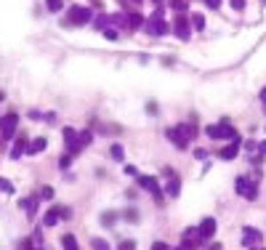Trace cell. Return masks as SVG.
Listing matches in <instances>:
<instances>
[{
  "label": "cell",
  "mask_w": 266,
  "mask_h": 250,
  "mask_svg": "<svg viewBox=\"0 0 266 250\" xmlns=\"http://www.w3.org/2000/svg\"><path fill=\"white\" fill-rule=\"evenodd\" d=\"M258 179H261V170H256L250 179H248V176H240V179L234 181L237 195H242L245 200H256L258 197Z\"/></svg>",
  "instance_id": "6da1fadb"
},
{
  "label": "cell",
  "mask_w": 266,
  "mask_h": 250,
  "mask_svg": "<svg viewBox=\"0 0 266 250\" xmlns=\"http://www.w3.org/2000/svg\"><path fill=\"white\" fill-rule=\"evenodd\" d=\"M195 136H197L195 125H176V128H168V139L176 144V149H186Z\"/></svg>",
  "instance_id": "7a4b0ae2"
},
{
  "label": "cell",
  "mask_w": 266,
  "mask_h": 250,
  "mask_svg": "<svg viewBox=\"0 0 266 250\" xmlns=\"http://www.w3.org/2000/svg\"><path fill=\"white\" fill-rule=\"evenodd\" d=\"M16 125H19V115L16 112H8L5 117H0V146L16 133Z\"/></svg>",
  "instance_id": "3957f363"
},
{
  "label": "cell",
  "mask_w": 266,
  "mask_h": 250,
  "mask_svg": "<svg viewBox=\"0 0 266 250\" xmlns=\"http://www.w3.org/2000/svg\"><path fill=\"white\" fill-rule=\"evenodd\" d=\"M88 21H93V14H90V8H83V5H72L70 14H67V24H88Z\"/></svg>",
  "instance_id": "277c9868"
},
{
  "label": "cell",
  "mask_w": 266,
  "mask_h": 250,
  "mask_svg": "<svg viewBox=\"0 0 266 250\" xmlns=\"http://www.w3.org/2000/svg\"><path fill=\"white\" fill-rule=\"evenodd\" d=\"M144 30L149 32V35H165V32H168V24H165V19H162V8H157V14L152 16V19H146Z\"/></svg>",
  "instance_id": "5b68a950"
},
{
  "label": "cell",
  "mask_w": 266,
  "mask_h": 250,
  "mask_svg": "<svg viewBox=\"0 0 266 250\" xmlns=\"http://www.w3.org/2000/svg\"><path fill=\"white\" fill-rule=\"evenodd\" d=\"M208 136H211V139H231V141H237V139H240V136H237V130L231 128L229 123L211 125V128H208Z\"/></svg>",
  "instance_id": "8992f818"
},
{
  "label": "cell",
  "mask_w": 266,
  "mask_h": 250,
  "mask_svg": "<svg viewBox=\"0 0 266 250\" xmlns=\"http://www.w3.org/2000/svg\"><path fill=\"white\" fill-rule=\"evenodd\" d=\"M173 32H176V37H181V40H189V35H192V21L186 19L184 14H176V21H173Z\"/></svg>",
  "instance_id": "52a82bcc"
},
{
  "label": "cell",
  "mask_w": 266,
  "mask_h": 250,
  "mask_svg": "<svg viewBox=\"0 0 266 250\" xmlns=\"http://www.w3.org/2000/svg\"><path fill=\"white\" fill-rule=\"evenodd\" d=\"M136 181H139V186H141V189L152 192L157 202L162 200V195H160V184H157V179H152V176H136Z\"/></svg>",
  "instance_id": "ba28073f"
},
{
  "label": "cell",
  "mask_w": 266,
  "mask_h": 250,
  "mask_svg": "<svg viewBox=\"0 0 266 250\" xmlns=\"http://www.w3.org/2000/svg\"><path fill=\"white\" fill-rule=\"evenodd\" d=\"M200 242H202V237H200V232H197V229H186L184 237H181V248H184V250H197Z\"/></svg>",
  "instance_id": "9c48e42d"
},
{
  "label": "cell",
  "mask_w": 266,
  "mask_h": 250,
  "mask_svg": "<svg viewBox=\"0 0 266 250\" xmlns=\"http://www.w3.org/2000/svg\"><path fill=\"white\" fill-rule=\"evenodd\" d=\"M200 237L202 240H211L213 234H216V218H202V224H200Z\"/></svg>",
  "instance_id": "30bf717a"
},
{
  "label": "cell",
  "mask_w": 266,
  "mask_h": 250,
  "mask_svg": "<svg viewBox=\"0 0 266 250\" xmlns=\"http://www.w3.org/2000/svg\"><path fill=\"white\" fill-rule=\"evenodd\" d=\"M237 155H240V139H237V141H231L229 146H224V149L218 152V157H221V160H234Z\"/></svg>",
  "instance_id": "8fae6325"
},
{
  "label": "cell",
  "mask_w": 266,
  "mask_h": 250,
  "mask_svg": "<svg viewBox=\"0 0 266 250\" xmlns=\"http://www.w3.org/2000/svg\"><path fill=\"white\" fill-rule=\"evenodd\" d=\"M242 234H245V237H242V242H245L248 248H253L256 242H261V232L253 229V226H245V232H242Z\"/></svg>",
  "instance_id": "7c38bea8"
},
{
  "label": "cell",
  "mask_w": 266,
  "mask_h": 250,
  "mask_svg": "<svg viewBox=\"0 0 266 250\" xmlns=\"http://www.w3.org/2000/svg\"><path fill=\"white\" fill-rule=\"evenodd\" d=\"M27 149H30V141H27V136H19V139H16V146L11 149V157H14V160H19V157L24 155Z\"/></svg>",
  "instance_id": "4fadbf2b"
},
{
  "label": "cell",
  "mask_w": 266,
  "mask_h": 250,
  "mask_svg": "<svg viewBox=\"0 0 266 250\" xmlns=\"http://www.w3.org/2000/svg\"><path fill=\"white\" fill-rule=\"evenodd\" d=\"M144 16H141V14H131V16H128V30H141V27H144Z\"/></svg>",
  "instance_id": "5bb4252c"
},
{
  "label": "cell",
  "mask_w": 266,
  "mask_h": 250,
  "mask_svg": "<svg viewBox=\"0 0 266 250\" xmlns=\"http://www.w3.org/2000/svg\"><path fill=\"white\" fill-rule=\"evenodd\" d=\"M45 144H48L45 139H35V141L30 144V149H27V152H30V155H40V152L45 149Z\"/></svg>",
  "instance_id": "9a60e30c"
},
{
  "label": "cell",
  "mask_w": 266,
  "mask_h": 250,
  "mask_svg": "<svg viewBox=\"0 0 266 250\" xmlns=\"http://www.w3.org/2000/svg\"><path fill=\"white\" fill-rule=\"evenodd\" d=\"M178 189H181V181H178V179H173V176H171V181H168L165 192H168L171 197H178Z\"/></svg>",
  "instance_id": "2e32d148"
},
{
  "label": "cell",
  "mask_w": 266,
  "mask_h": 250,
  "mask_svg": "<svg viewBox=\"0 0 266 250\" xmlns=\"http://www.w3.org/2000/svg\"><path fill=\"white\" fill-rule=\"evenodd\" d=\"M56 221H59V208H53V210H48V213H45V218H43V226H53Z\"/></svg>",
  "instance_id": "e0dca14e"
},
{
  "label": "cell",
  "mask_w": 266,
  "mask_h": 250,
  "mask_svg": "<svg viewBox=\"0 0 266 250\" xmlns=\"http://www.w3.org/2000/svg\"><path fill=\"white\" fill-rule=\"evenodd\" d=\"M61 245H64V250H77V240L72 234H64L61 237Z\"/></svg>",
  "instance_id": "ac0fdd59"
},
{
  "label": "cell",
  "mask_w": 266,
  "mask_h": 250,
  "mask_svg": "<svg viewBox=\"0 0 266 250\" xmlns=\"http://www.w3.org/2000/svg\"><path fill=\"white\" fill-rule=\"evenodd\" d=\"M21 208L27 210V213H35V208H37V197H30V200H21Z\"/></svg>",
  "instance_id": "d6986e66"
},
{
  "label": "cell",
  "mask_w": 266,
  "mask_h": 250,
  "mask_svg": "<svg viewBox=\"0 0 266 250\" xmlns=\"http://www.w3.org/2000/svg\"><path fill=\"white\" fill-rule=\"evenodd\" d=\"M189 21H192V27H195V30H205V16H202V14H195Z\"/></svg>",
  "instance_id": "ffe728a7"
},
{
  "label": "cell",
  "mask_w": 266,
  "mask_h": 250,
  "mask_svg": "<svg viewBox=\"0 0 266 250\" xmlns=\"http://www.w3.org/2000/svg\"><path fill=\"white\" fill-rule=\"evenodd\" d=\"M186 5H189L186 0H171V8L176 11V14H184V11H186Z\"/></svg>",
  "instance_id": "44dd1931"
},
{
  "label": "cell",
  "mask_w": 266,
  "mask_h": 250,
  "mask_svg": "<svg viewBox=\"0 0 266 250\" xmlns=\"http://www.w3.org/2000/svg\"><path fill=\"white\" fill-rule=\"evenodd\" d=\"M109 155H112V160H123V155H125V152H123V146H120V144H112Z\"/></svg>",
  "instance_id": "7402d4cb"
},
{
  "label": "cell",
  "mask_w": 266,
  "mask_h": 250,
  "mask_svg": "<svg viewBox=\"0 0 266 250\" xmlns=\"http://www.w3.org/2000/svg\"><path fill=\"white\" fill-rule=\"evenodd\" d=\"M90 248H93V250H112L104 240H99V237H96V240H90Z\"/></svg>",
  "instance_id": "603a6c76"
},
{
  "label": "cell",
  "mask_w": 266,
  "mask_h": 250,
  "mask_svg": "<svg viewBox=\"0 0 266 250\" xmlns=\"http://www.w3.org/2000/svg\"><path fill=\"white\" fill-rule=\"evenodd\" d=\"M0 192H5V195H14V184L5 179H0Z\"/></svg>",
  "instance_id": "cb8c5ba5"
},
{
  "label": "cell",
  "mask_w": 266,
  "mask_h": 250,
  "mask_svg": "<svg viewBox=\"0 0 266 250\" xmlns=\"http://www.w3.org/2000/svg\"><path fill=\"white\" fill-rule=\"evenodd\" d=\"M106 24H109V16H99L93 21V27H99V30H106Z\"/></svg>",
  "instance_id": "d4e9b609"
},
{
  "label": "cell",
  "mask_w": 266,
  "mask_h": 250,
  "mask_svg": "<svg viewBox=\"0 0 266 250\" xmlns=\"http://www.w3.org/2000/svg\"><path fill=\"white\" fill-rule=\"evenodd\" d=\"M115 221H117V215L115 213H104V215H101V224H104V226H109V224H115Z\"/></svg>",
  "instance_id": "484cf974"
},
{
  "label": "cell",
  "mask_w": 266,
  "mask_h": 250,
  "mask_svg": "<svg viewBox=\"0 0 266 250\" xmlns=\"http://www.w3.org/2000/svg\"><path fill=\"white\" fill-rule=\"evenodd\" d=\"M51 197H53V189H51V186H43V189H40V200H51Z\"/></svg>",
  "instance_id": "4316f807"
},
{
  "label": "cell",
  "mask_w": 266,
  "mask_h": 250,
  "mask_svg": "<svg viewBox=\"0 0 266 250\" xmlns=\"http://www.w3.org/2000/svg\"><path fill=\"white\" fill-rule=\"evenodd\" d=\"M104 35H106V40H117V30H115V27H106Z\"/></svg>",
  "instance_id": "83f0119b"
},
{
  "label": "cell",
  "mask_w": 266,
  "mask_h": 250,
  "mask_svg": "<svg viewBox=\"0 0 266 250\" xmlns=\"http://www.w3.org/2000/svg\"><path fill=\"white\" fill-rule=\"evenodd\" d=\"M45 5H48V11H59L61 8V0H45Z\"/></svg>",
  "instance_id": "f1b7e54d"
},
{
  "label": "cell",
  "mask_w": 266,
  "mask_h": 250,
  "mask_svg": "<svg viewBox=\"0 0 266 250\" xmlns=\"http://www.w3.org/2000/svg\"><path fill=\"white\" fill-rule=\"evenodd\" d=\"M120 250H136V242H131V240H123V242H120Z\"/></svg>",
  "instance_id": "f546056e"
},
{
  "label": "cell",
  "mask_w": 266,
  "mask_h": 250,
  "mask_svg": "<svg viewBox=\"0 0 266 250\" xmlns=\"http://www.w3.org/2000/svg\"><path fill=\"white\" fill-rule=\"evenodd\" d=\"M59 218H72V210H67V208H59Z\"/></svg>",
  "instance_id": "4dcf8cb0"
},
{
  "label": "cell",
  "mask_w": 266,
  "mask_h": 250,
  "mask_svg": "<svg viewBox=\"0 0 266 250\" xmlns=\"http://www.w3.org/2000/svg\"><path fill=\"white\" fill-rule=\"evenodd\" d=\"M231 8H234V11H242V8H245V0H231Z\"/></svg>",
  "instance_id": "1f68e13d"
},
{
  "label": "cell",
  "mask_w": 266,
  "mask_h": 250,
  "mask_svg": "<svg viewBox=\"0 0 266 250\" xmlns=\"http://www.w3.org/2000/svg\"><path fill=\"white\" fill-rule=\"evenodd\" d=\"M195 157H197V160H205L208 152H205V149H195Z\"/></svg>",
  "instance_id": "d6a6232c"
},
{
  "label": "cell",
  "mask_w": 266,
  "mask_h": 250,
  "mask_svg": "<svg viewBox=\"0 0 266 250\" xmlns=\"http://www.w3.org/2000/svg\"><path fill=\"white\" fill-rule=\"evenodd\" d=\"M152 250H171V248H168L165 242H155V245H152Z\"/></svg>",
  "instance_id": "836d02e7"
},
{
  "label": "cell",
  "mask_w": 266,
  "mask_h": 250,
  "mask_svg": "<svg viewBox=\"0 0 266 250\" xmlns=\"http://www.w3.org/2000/svg\"><path fill=\"white\" fill-rule=\"evenodd\" d=\"M70 162H72V155H64V157H61V168H67Z\"/></svg>",
  "instance_id": "e575fe53"
},
{
  "label": "cell",
  "mask_w": 266,
  "mask_h": 250,
  "mask_svg": "<svg viewBox=\"0 0 266 250\" xmlns=\"http://www.w3.org/2000/svg\"><path fill=\"white\" fill-rule=\"evenodd\" d=\"M208 3V8H218V5H221V0H205Z\"/></svg>",
  "instance_id": "d590c367"
},
{
  "label": "cell",
  "mask_w": 266,
  "mask_h": 250,
  "mask_svg": "<svg viewBox=\"0 0 266 250\" xmlns=\"http://www.w3.org/2000/svg\"><path fill=\"white\" fill-rule=\"evenodd\" d=\"M125 173H128V176H139V170H136L133 165H125Z\"/></svg>",
  "instance_id": "8d00e7d4"
},
{
  "label": "cell",
  "mask_w": 266,
  "mask_h": 250,
  "mask_svg": "<svg viewBox=\"0 0 266 250\" xmlns=\"http://www.w3.org/2000/svg\"><path fill=\"white\" fill-rule=\"evenodd\" d=\"M258 152H261V155H266V141H264V144H258Z\"/></svg>",
  "instance_id": "74e56055"
},
{
  "label": "cell",
  "mask_w": 266,
  "mask_h": 250,
  "mask_svg": "<svg viewBox=\"0 0 266 250\" xmlns=\"http://www.w3.org/2000/svg\"><path fill=\"white\" fill-rule=\"evenodd\" d=\"M261 99H264V104H266V88L261 90Z\"/></svg>",
  "instance_id": "f35d334b"
},
{
  "label": "cell",
  "mask_w": 266,
  "mask_h": 250,
  "mask_svg": "<svg viewBox=\"0 0 266 250\" xmlns=\"http://www.w3.org/2000/svg\"><path fill=\"white\" fill-rule=\"evenodd\" d=\"M211 250H221V245H211Z\"/></svg>",
  "instance_id": "ab89813d"
},
{
  "label": "cell",
  "mask_w": 266,
  "mask_h": 250,
  "mask_svg": "<svg viewBox=\"0 0 266 250\" xmlns=\"http://www.w3.org/2000/svg\"><path fill=\"white\" fill-rule=\"evenodd\" d=\"M250 250H264V248H250Z\"/></svg>",
  "instance_id": "60d3db41"
},
{
  "label": "cell",
  "mask_w": 266,
  "mask_h": 250,
  "mask_svg": "<svg viewBox=\"0 0 266 250\" xmlns=\"http://www.w3.org/2000/svg\"><path fill=\"white\" fill-rule=\"evenodd\" d=\"M133 3H141V0H133Z\"/></svg>",
  "instance_id": "b9f144b4"
},
{
  "label": "cell",
  "mask_w": 266,
  "mask_h": 250,
  "mask_svg": "<svg viewBox=\"0 0 266 250\" xmlns=\"http://www.w3.org/2000/svg\"><path fill=\"white\" fill-rule=\"evenodd\" d=\"M178 250H184V248H178Z\"/></svg>",
  "instance_id": "7bdbcfd3"
},
{
  "label": "cell",
  "mask_w": 266,
  "mask_h": 250,
  "mask_svg": "<svg viewBox=\"0 0 266 250\" xmlns=\"http://www.w3.org/2000/svg\"><path fill=\"white\" fill-rule=\"evenodd\" d=\"M264 3H266V0H264Z\"/></svg>",
  "instance_id": "ee69618b"
}]
</instances>
